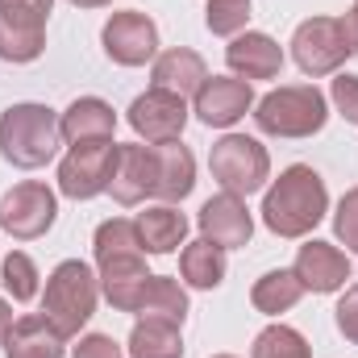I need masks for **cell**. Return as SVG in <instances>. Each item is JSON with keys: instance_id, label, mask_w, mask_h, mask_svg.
I'll use <instances>...</instances> for the list:
<instances>
[{"instance_id": "obj_1", "label": "cell", "mask_w": 358, "mask_h": 358, "mask_svg": "<svg viewBox=\"0 0 358 358\" xmlns=\"http://www.w3.org/2000/svg\"><path fill=\"white\" fill-rule=\"evenodd\" d=\"M325 213H329L325 179L304 163L287 167L263 196V225L275 238H308Z\"/></svg>"}, {"instance_id": "obj_2", "label": "cell", "mask_w": 358, "mask_h": 358, "mask_svg": "<svg viewBox=\"0 0 358 358\" xmlns=\"http://www.w3.org/2000/svg\"><path fill=\"white\" fill-rule=\"evenodd\" d=\"M63 129H59V113L46 104H13L0 113V159L34 171L46 167L59 155Z\"/></svg>"}, {"instance_id": "obj_3", "label": "cell", "mask_w": 358, "mask_h": 358, "mask_svg": "<svg viewBox=\"0 0 358 358\" xmlns=\"http://www.w3.org/2000/svg\"><path fill=\"white\" fill-rule=\"evenodd\" d=\"M329 121V104L313 84H287L255 100V125L271 138H313Z\"/></svg>"}, {"instance_id": "obj_4", "label": "cell", "mask_w": 358, "mask_h": 358, "mask_svg": "<svg viewBox=\"0 0 358 358\" xmlns=\"http://www.w3.org/2000/svg\"><path fill=\"white\" fill-rule=\"evenodd\" d=\"M96 296H100V283L92 275L88 263L80 259H67L50 271L46 279V292H42V317L63 334V338H76L96 313Z\"/></svg>"}, {"instance_id": "obj_5", "label": "cell", "mask_w": 358, "mask_h": 358, "mask_svg": "<svg viewBox=\"0 0 358 358\" xmlns=\"http://www.w3.org/2000/svg\"><path fill=\"white\" fill-rule=\"evenodd\" d=\"M208 167H213V179H217L225 192H234V196H255V192H263V183H267V176H271L267 146H259V142L246 138V134H225L221 142H213Z\"/></svg>"}, {"instance_id": "obj_6", "label": "cell", "mask_w": 358, "mask_h": 358, "mask_svg": "<svg viewBox=\"0 0 358 358\" xmlns=\"http://www.w3.org/2000/svg\"><path fill=\"white\" fill-rule=\"evenodd\" d=\"M292 59L313 80L334 76L350 59V42H346L342 21L338 17H308V21H300L296 34H292Z\"/></svg>"}, {"instance_id": "obj_7", "label": "cell", "mask_w": 358, "mask_h": 358, "mask_svg": "<svg viewBox=\"0 0 358 358\" xmlns=\"http://www.w3.org/2000/svg\"><path fill=\"white\" fill-rule=\"evenodd\" d=\"M55 217H59V200H55V192H50L46 183H38V179H25V183L8 187V192L0 196V229H4L8 238H17V242L42 238V234L55 225Z\"/></svg>"}, {"instance_id": "obj_8", "label": "cell", "mask_w": 358, "mask_h": 358, "mask_svg": "<svg viewBox=\"0 0 358 358\" xmlns=\"http://www.w3.org/2000/svg\"><path fill=\"white\" fill-rule=\"evenodd\" d=\"M113 163H117V142H76L71 155L59 163V192L71 200H92L100 192H108L113 179Z\"/></svg>"}, {"instance_id": "obj_9", "label": "cell", "mask_w": 358, "mask_h": 358, "mask_svg": "<svg viewBox=\"0 0 358 358\" xmlns=\"http://www.w3.org/2000/svg\"><path fill=\"white\" fill-rule=\"evenodd\" d=\"M100 42L117 67H142L159 55V25L138 8H125V13H113L104 21Z\"/></svg>"}, {"instance_id": "obj_10", "label": "cell", "mask_w": 358, "mask_h": 358, "mask_svg": "<svg viewBox=\"0 0 358 358\" xmlns=\"http://www.w3.org/2000/svg\"><path fill=\"white\" fill-rule=\"evenodd\" d=\"M129 125H134V134L146 138L150 146L179 142V134H183V125H187V104H183V96H176V92L150 88L129 104Z\"/></svg>"}, {"instance_id": "obj_11", "label": "cell", "mask_w": 358, "mask_h": 358, "mask_svg": "<svg viewBox=\"0 0 358 358\" xmlns=\"http://www.w3.org/2000/svg\"><path fill=\"white\" fill-rule=\"evenodd\" d=\"M196 221H200V238H208L221 250H238L255 234V217H250L246 200L234 196V192H221V196L204 200V208H200Z\"/></svg>"}, {"instance_id": "obj_12", "label": "cell", "mask_w": 358, "mask_h": 358, "mask_svg": "<svg viewBox=\"0 0 358 358\" xmlns=\"http://www.w3.org/2000/svg\"><path fill=\"white\" fill-rule=\"evenodd\" d=\"M250 108H255V92L238 76H213V80H204V88L196 92V117L204 125H213V129L238 125Z\"/></svg>"}, {"instance_id": "obj_13", "label": "cell", "mask_w": 358, "mask_h": 358, "mask_svg": "<svg viewBox=\"0 0 358 358\" xmlns=\"http://www.w3.org/2000/svg\"><path fill=\"white\" fill-rule=\"evenodd\" d=\"M108 192L125 208H134L146 196H155V146H142V142L117 146V163H113Z\"/></svg>"}, {"instance_id": "obj_14", "label": "cell", "mask_w": 358, "mask_h": 358, "mask_svg": "<svg viewBox=\"0 0 358 358\" xmlns=\"http://www.w3.org/2000/svg\"><path fill=\"white\" fill-rule=\"evenodd\" d=\"M150 271H146V255H129V259H108L100 263V292L117 313H138L142 296L150 287Z\"/></svg>"}, {"instance_id": "obj_15", "label": "cell", "mask_w": 358, "mask_h": 358, "mask_svg": "<svg viewBox=\"0 0 358 358\" xmlns=\"http://www.w3.org/2000/svg\"><path fill=\"white\" fill-rule=\"evenodd\" d=\"M292 271H296V279L304 283V292H317V296H329V292L346 287V279H350L346 255H342L338 246H329V242H308V246H300Z\"/></svg>"}, {"instance_id": "obj_16", "label": "cell", "mask_w": 358, "mask_h": 358, "mask_svg": "<svg viewBox=\"0 0 358 358\" xmlns=\"http://www.w3.org/2000/svg\"><path fill=\"white\" fill-rule=\"evenodd\" d=\"M225 63L238 80H275L283 67V50L271 34H238L225 50Z\"/></svg>"}, {"instance_id": "obj_17", "label": "cell", "mask_w": 358, "mask_h": 358, "mask_svg": "<svg viewBox=\"0 0 358 358\" xmlns=\"http://www.w3.org/2000/svg\"><path fill=\"white\" fill-rule=\"evenodd\" d=\"M63 350H67V338L42 313L17 317L13 329L4 334V358H63Z\"/></svg>"}, {"instance_id": "obj_18", "label": "cell", "mask_w": 358, "mask_h": 358, "mask_svg": "<svg viewBox=\"0 0 358 358\" xmlns=\"http://www.w3.org/2000/svg\"><path fill=\"white\" fill-rule=\"evenodd\" d=\"M59 129H63V138H67L71 146H76V142H104V138H113V129H117V113H113V104L100 100V96H80V100H71L67 113L59 117Z\"/></svg>"}, {"instance_id": "obj_19", "label": "cell", "mask_w": 358, "mask_h": 358, "mask_svg": "<svg viewBox=\"0 0 358 358\" xmlns=\"http://www.w3.org/2000/svg\"><path fill=\"white\" fill-rule=\"evenodd\" d=\"M150 80H155V88H167V92H176V96L187 100V96H196V92L204 88L208 67H204V59H200L196 50H187V46H171V50H163V55L155 59Z\"/></svg>"}, {"instance_id": "obj_20", "label": "cell", "mask_w": 358, "mask_h": 358, "mask_svg": "<svg viewBox=\"0 0 358 358\" xmlns=\"http://www.w3.org/2000/svg\"><path fill=\"white\" fill-rule=\"evenodd\" d=\"M192 187H196V159H192V150L179 146V142L155 146V196L176 204L183 196H192Z\"/></svg>"}, {"instance_id": "obj_21", "label": "cell", "mask_w": 358, "mask_h": 358, "mask_svg": "<svg viewBox=\"0 0 358 358\" xmlns=\"http://www.w3.org/2000/svg\"><path fill=\"white\" fill-rule=\"evenodd\" d=\"M42 50H46V21L0 8V59L4 63H34Z\"/></svg>"}, {"instance_id": "obj_22", "label": "cell", "mask_w": 358, "mask_h": 358, "mask_svg": "<svg viewBox=\"0 0 358 358\" xmlns=\"http://www.w3.org/2000/svg\"><path fill=\"white\" fill-rule=\"evenodd\" d=\"M134 225H138V238H142L146 255H171L187 238V217L179 208H171V204H155V208L138 213Z\"/></svg>"}, {"instance_id": "obj_23", "label": "cell", "mask_w": 358, "mask_h": 358, "mask_svg": "<svg viewBox=\"0 0 358 358\" xmlns=\"http://www.w3.org/2000/svg\"><path fill=\"white\" fill-rule=\"evenodd\" d=\"M179 275H183V283L196 287V292H213V287H221V279H225V250L213 246L208 238L187 242L183 255H179Z\"/></svg>"}, {"instance_id": "obj_24", "label": "cell", "mask_w": 358, "mask_h": 358, "mask_svg": "<svg viewBox=\"0 0 358 358\" xmlns=\"http://www.w3.org/2000/svg\"><path fill=\"white\" fill-rule=\"evenodd\" d=\"M129 358H183L179 325L163 317H142L129 334Z\"/></svg>"}, {"instance_id": "obj_25", "label": "cell", "mask_w": 358, "mask_h": 358, "mask_svg": "<svg viewBox=\"0 0 358 358\" xmlns=\"http://www.w3.org/2000/svg\"><path fill=\"white\" fill-rule=\"evenodd\" d=\"M300 296H304V283L296 279V271H283V267L267 271V275L255 279V287H250V304H255L259 313H267V317H279V313L296 308Z\"/></svg>"}, {"instance_id": "obj_26", "label": "cell", "mask_w": 358, "mask_h": 358, "mask_svg": "<svg viewBox=\"0 0 358 358\" xmlns=\"http://www.w3.org/2000/svg\"><path fill=\"white\" fill-rule=\"evenodd\" d=\"M92 255H96V267H100V263H108V259H129V255H146V250H142L138 225L125 221V217H113V221H100V225H96Z\"/></svg>"}, {"instance_id": "obj_27", "label": "cell", "mask_w": 358, "mask_h": 358, "mask_svg": "<svg viewBox=\"0 0 358 358\" xmlns=\"http://www.w3.org/2000/svg\"><path fill=\"white\" fill-rule=\"evenodd\" d=\"M138 313L142 317H163L171 325H183V317H187V292L179 287V279H171V275H155Z\"/></svg>"}, {"instance_id": "obj_28", "label": "cell", "mask_w": 358, "mask_h": 358, "mask_svg": "<svg viewBox=\"0 0 358 358\" xmlns=\"http://www.w3.org/2000/svg\"><path fill=\"white\" fill-rule=\"evenodd\" d=\"M250 358H313L304 334H296L292 325H267L255 346H250Z\"/></svg>"}, {"instance_id": "obj_29", "label": "cell", "mask_w": 358, "mask_h": 358, "mask_svg": "<svg viewBox=\"0 0 358 358\" xmlns=\"http://www.w3.org/2000/svg\"><path fill=\"white\" fill-rule=\"evenodd\" d=\"M0 283H4V292H8L17 304L34 300V296H38V267H34V259L21 255V250L4 255V263H0Z\"/></svg>"}, {"instance_id": "obj_30", "label": "cell", "mask_w": 358, "mask_h": 358, "mask_svg": "<svg viewBox=\"0 0 358 358\" xmlns=\"http://www.w3.org/2000/svg\"><path fill=\"white\" fill-rule=\"evenodd\" d=\"M250 21V0H208L204 8V25L217 38H238Z\"/></svg>"}, {"instance_id": "obj_31", "label": "cell", "mask_w": 358, "mask_h": 358, "mask_svg": "<svg viewBox=\"0 0 358 358\" xmlns=\"http://www.w3.org/2000/svg\"><path fill=\"white\" fill-rule=\"evenodd\" d=\"M334 229H338V238L346 242V250H358V187H350V192L342 196V204H338V213H334Z\"/></svg>"}, {"instance_id": "obj_32", "label": "cell", "mask_w": 358, "mask_h": 358, "mask_svg": "<svg viewBox=\"0 0 358 358\" xmlns=\"http://www.w3.org/2000/svg\"><path fill=\"white\" fill-rule=\"evenodd\" d=\"M334 321H338V334L358 346V287H346V296L338 300V308H334Z\"/></svg>"}, {"instance_id": "obj_33", "label": "cell", "mask_w": 358, "mask_h": 358, "mask_svg": "<svg viewBox=\"0 0 358 358\" xmlns=\"http://www.w3.org/2000/svg\"><path fill=\"white\" fill-rule=\"evenodd\" d=\"M329 96H334L338 113H342L350 125H358V76H338L334 88H329Z\"/></svg>"}, {"instance_id": "obj_34", "label": "cell", "mask_w": 358, "mask_h": 358, "mask_svg": "<svg viewBox=\"0 0 358 358\" xmlns=\"http://www.w3.org/2000/svg\"><path fill=\"white\" fill-rule=\"evenodd\" d=\"M76 358H125V355H121V346L108 334H88V338H80Z\"/></svg>"}, {"instance_id": "obj_35", "label": "cell", "mask_w": 358, "mask_h": 358, "mask_svg": "<svg viewBox=\"0 0 358 358\" xmlns=\"http://www.w3.org/2000/svg\"><path fill=\"white\" fill-rule=\"evenodd\" d=\"M50 4H55V0H0V8L21 13V17H38V21L50 17Z\"/></svg>"}, {"instance_id": "obj_36", "label": "cell", "mask_w": 358, "mask_h": 358, "mask_svg": "<svg viewBox=\"0 0 358 358\" xmlns=\"http://www.w3.org/2000/svg\"><path fill=\"white\" fill-rule=\"evenodd\" d=\"M342 29H346V42H350V55H358V0L350 4V13L342 17Z\"/></svg>"}, {"instance_id": "obj_37", "label": "cell", "mask_w": 358, "mask_h": 358, "mask_svg": "<svg viewBox=\"0 0 358 358\" xmlns=\"http://www.w3.org/2000/svg\"><path fill=\"white\" fill-rule=\"evenodd\" d=\"M13 329V308H8V300L0 296V346H4V334Z\"/></svg>"}, {"instance_id": "obj_38", "label": "cell", "mask_w": 358, "mask_h": 358, "mask_svg": "<svg viewBox=\"0 0 358 358\" xmlns=\"http://www.w3.org/2000/svg\"><path fill=\"white\" fill-rule=\"evenodd\" d=\"M71 4H76V8H104L108 0H71Z\"/></svg>"}, {"instance_id": "obj_39", "label": "cell", "mask_w": 358, "mask_h": 358, "mask_svg": "<svg viewBox=\"0 0 358 358\" xmlns=\"http://www.w3.org/2000/svg\"><path fill=\"white\" fill-rule=\"evenodd\" d=\"M217 358H234V355H217Z\"/></svg>"}]
</instances>
